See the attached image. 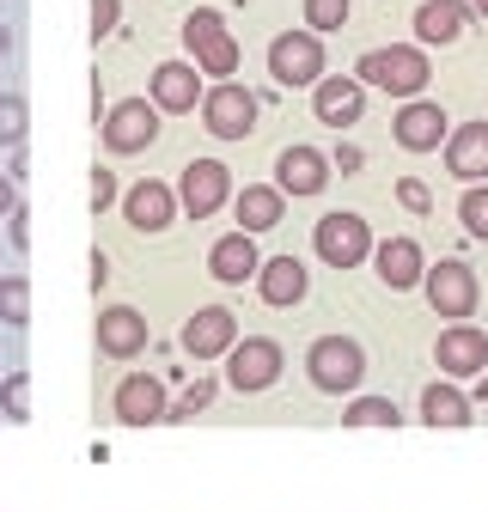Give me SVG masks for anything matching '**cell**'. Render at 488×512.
I'll list each match as a JSON object with an SVG mask.
<instances>
[{
  "instance_id": "1",
  "label": "cell",
  "mask_w": 488,
  "mask_h": 512,
  "mask_svg": "<svg viewBox=\"0 0 488 512\" xmlns=\"http://www.w3.org/2000/svg\"><path fill=\"white\" fill-rule=\"evenodd\" d=\"M354 80L415 104V98H421V86L434 80V74H427V55H421V49L397 43V49H373V55H360V74H354Z\"/></svg>"
},
{
  "instance_id": "2",
  "label": "cell",
  "mask_w": 488,
  "mask_h": 512,
  "mask_svg": "<svg viewBox=\"0 0 488 512\" xmlns=\"http://www.w3.org/2000/svg\"><path fill=\"white\" fill-rule=\"evenodd\" d=\"M305 372H312V384H318L324 397H342V391H360L366 354H360V342H348V336H318L312 354H305Z\"/></svg>"
},
{
  "instance_id": "3",
  "label": "cell",
  "mask_w": 488,
  "mask_h": 512,
  "mask_svg": "<svg viewBox=\"0 0 488 512\" xmlns=\"http://www.w3.org/2000/svg\"><path fill=\"white\" fill-rule=\"evenodd\" d=\"M183 43H190V55H196V74H214V80H232L238 74V43L226 37L220 13L196 7L190 19H183Z\"/></svg>"
},
{
  "instance_id": "4",
  "label": "cell",
  "mask_w": 488,
  "mask_h": 512,
  "mask_svg": "<svg viewBox=\"0 0 488 512\" xmlns=\"http://www.w3.org/2000/svg\"><path fill=\"white\" fill-rule=\"evenodd\" d=\"M269 74L275 86H318L324 80V37L312 31H287L269 43Z\"/></svg>"
},
{
  "instance_id": "5",
  "label": "cell",
  "mask_w": 488,
  "mask_h": 512,
  "mask_svg": "<svg viewBox=\"0 0 488 512\" xmlns=\"http://www.w3.org/2000/svg\"><path fill=\"white\" fill-rule=\"evenodd\" d=\"M421 287H427V305H434L440 317H452V324H464V317L476 311V299H482L476 269H470V263H458V256H446L440 269H427V275H421Z\"/></svg>"
},
{
  "instance_id": "6",
  "label": "cell",
  "mask_w": 488,
  "mask_h": 512,
  "mask_svg": "<svg viewBox=\"0 0 488 512\" xmlns=\"http://www.w3.org/2000/svg\"><path fill=\"white\" fill-rule=\"evenodd\" d=\"M159 141V110L147 98H122L104 110V147L110 153H147Z\"/></svg>"
},
{
  "instance_id": "7",
  "label": "cell",
  "mask_w": 488,
  "mask_h": 512,
  "mask_svg": "<svg viewBox=\"0 0 488 512\" xmlns=\"http://www.w3.org/2000/svg\"><path fill=\"white\" fill-rule=\"evenodd\" d=\"M226 378H232V391H269V384L281 378V348L269 336H244L226 348Z\"/></svg>"
},
{
  "instance_id": "8",
  "label": "cell",
  "mask_w": 488,
  "mask_h": 512,
  "mask_svg": "<svg viewBox=\"0 0 488 512\" xmlns=\"http://www.w3.org/2000/svg\"><path fill=\"white\" fill-rule=\"evenodd\" d=\"M202 122H208L214 141H244V135H251V122H257V98L244 92V86H232V80H220L202 98Z\"/></svg>"
},
{
  "instance_id": "9",
  "label": "cell",
  "mask_w": 488,
  "mask_h": 512,
  "mask_svg": "<svg viewBox=\"0 0 488 512\" xmlns=\"http://www.w3.org/2000/svg\"><path fill=\"white\" fill-rule=\"evenodd\" d=\"M312 238H318V256H324L330 269H354V263L373 256V232H366L360 214H324Z\"/></svg>"
},
{
  "instance_id": "10",
  "label": "cell",
  "mask_w": 488,
  "mask_h": 512,
  "mask_svg": "<svg viewBox=\"0 0 488 512\" xmlns=\"http://www.w3.org/2000/svg\"><path fill=\"white\" fill-rule=\"evenodd\" d=\"M183 208H190L196 220H208V214H220L226 202H232V171L220 165V159H190V165H183Z\"/></svg>"
},
{
  "instance_id": "11",
  "label": "cell",
  "mask_w": 488,
  "mask_h": 512,
  "mask_svg": "<svg viewBox=\"0 0 488 512\" xmlns=\"http://www.w3.org/2000/svg\"><path fill=\"white\" fill-rule=\"evenodd\" d=\"M110 403H116V421L122 427H159L165 409H171L165 403V378H153V372H129V378L116 384Z\"/></svg>"
},
{
  "instance_id": "12",
  "label": "cell",
  "mask_w": 488,
  "mask_h": 512,
  "mask_svg": "<svg viewBox=\"0 0 488 512\" xmlns=\"http://www.w3.org/2000/svg\"><path fill=\"white\" fill-rule=\"evenodd\" d=\"M434 360H440V372H452V378H476V372L488 366V330H476V324H452V330H440Z\"/></svg>"
},
{
  "instance_id": "13",
  "label": "cell",
  "mask_w": 488,
  "mask_h": 512,
  "mask_svg": "<svg viewBox=\"0 0 488 512\" xmlns=\"http://www.w3.org/2000/svg\"><path fill=\"white\" fill-rule=\"evenodd\" d=\"M147 348V317L135 305H104L98 311V354L110 360H135Z\"/></svg>"
},
{
  "instance_id": "14",
  "label": "cell",
  "mask_w": 488,
  "mask_h": 512,
  "mask_svg": "<svg viewBox=\"0 0 488 512\" xmlns=\"http://www.w3.org/2000/svg\"><path fill=\"white\" fill-rule=\"evenodd\" d=\"M238 342V317L226 305H202L190 324H183V354H196V360H214Z\"/></svg>"
},
{
  "instance_id": "15",
  "label": "cell",
  "mask_w": 488,
  "mask_h": 512,
  "mask_svg": "<svg viewBox=\"0 0 488 512\" xmlns=\"http://www.w3.org/2000/svg\"><path fill=\"white\" fill-rule=\"evenodd\" d=\"M397 147H409V153H434L446 135H452V122H446V110L440 104H427V98H415V104H403L397 110Z\"/></svg>"
},
{
  "instance_id": "16",
  "label": "cell",
  "mask_w": 488,
  "mask_h": 512,
  "mask_svg": "<svg viewBox=\"0 0 488 512\" xmlns=\"http://www.w3.org/2000/svg\"><path fill=\"white\" fill-rule=\"evenodd\" d=\"M196 98H202L196 61H159V68H153V92H147V104H153V110L183 116V110H196Z\"/></svg>"
},
{
  "instance_id": "17",
  "label": "cell",
  "mask_w": 488,
  "mask_h": 512,
  "mask_svg": "<svg viewBox=\"0 0 488 512\" xmlns=\"http://www.w3.org/2000/svg\"><path fill=\"white\" fill-rule=\"evenodd\" d=\"M312 110H318V122H324V128H354V122H360V110H366V86H360V80H348V74L318 80V86H312Z\"/></svg>"
},
{
  "instance_id": "18",
  "label": "cell",
  "mask_w": 488,
  "mask_h": 512,
  "mask_svg": "<svg viewBox=\"0 0 488 512\" xmlns=\"http://www.w3.org/2000/svg\"><path fill=\"white\" fill-rule=\"evenodd\" d=\"M208 269H214L220 287H244V281H257L263 256H257V244L244 238V232H226V238H214V250H208Z\"/></svg>"
},
{
  "instance_id": "19",
  "label": "cell",
  "mask_w": 488,
  "mask_h": 512,
  "mask_svg": "<svg viewBox=\"0 0 488 512\" xmlns=\"http://www.w3.org/2000/svg\"><path fill=\"white\" fill-rule=\"evenodd\" d=\"M446 171L464 177V183H482L488 177V122H464L446 135Z\"/></svg>"
},
{
  "instance_id": "20",
  "label": "cell",
  "mask_w": 488,
  "mask_h": 512,
  "mask_svg": "<svg viewBox=\"0 0 488 512\" xmlns=\"http://www.w3.org/2000/svg\"><path fill=\"white\" fill-rule=\"evenodd\" d=\"M122 214H129V226L135 232H165L171 226V214H177V196L165 183H129V196H122Z\"/></svg>"
},
{
  "instance_id": "21",
  "label": "cell",
  "mask_w": 488,
  "mask_h": 512,
  "mask_svg": "<svg viewBox=\"0 0 488 512\" xmlns=\"http://www.w3.org/2000/svg\"><path fill=\"white\" fill-rule=\"evenodd\" d=\"M275 183L287 189V196H318V189L330 183V165H324L318 147H287L275 159Z\"/></svg>"
},
{
  "instance_id": "22",
  "label": "cell",
  "mask_w": 488,
  "mask_h": 512,
  "mask_svg": "<svg viewBox=\"0 0 488 512\" xmlns=\"http://www.w3.org/2000/svg\"><path fill=\"white\" fill-rule=\"evenodd\" d=\"M373 263H379V281L391 287V293H409V287H421V250H415V238H385V244H373Z\"/></svg>"
},
{
  "instance_id": "23",
  "label": "cell",
  "mask_w": 488,
  "mask_h": 512,
  "mask_svg": "<svg viewBox=\"0 0 488 512\" xmlns=\"http://www.w3.org/2000/svg\"><path fill=\"white\" fill-rule=\"evenodd\" d=\"M464 25H470L464 0H421V7H415V37L421 43H458Z\"/></svg>"
},
{
  "instance_id": "24",
  "label": "cell",
  "mask_w": 488,
  "mask_h": 512,
  "mask_svg": "<svg viewBox=\"0 0 488 512\" xmlns=\"http://www.w3.org/2000/svg\"><path fill=\"white\" fill-rule=\"evenodd\" d=\"M232 208H238V232L257 238V232H269V226L281 220V189H269V183H244Z\"/></svg>"
},
{
  "instance_id": "25",
  "label": "cell",
  "mask_w": 488,
  "mask_h": 512,
  "mask_svg": "<svg viewBox=\"0 0 488 512\" xmlns=\"http://www.w3.org/2000/svg\"><path fill=\"white\" fill-rule=\"evenodd\" d=\"M257 293H263V305H299L305 299V269L293 256H269L257 269Z\"/></svg>"
},
{
  "instance_id": "26",
  "label": "cell",
  "mask_w": 488,
  "mask_h": 512,
  "mask_svg": "<svg viewBox=\"0 0 488 512\" xmlns=\"http://www.w3.org/2000/svg\"><path fill=\"white\" fill-rule=\"evenodd\" d=\"M421 421L440 427V433H458V427H470V403L440 378V384H427V391H421Z\"/></svg>"
},
{
  "instance_id": "27",
  "label": "cell",
  "mask_w": 488,
  "mask_h": 512,
  "mask_svg": "<svg viewBox=\"0 0 488 512\" xmlns=\"http://www.w3.org/2000/svg\"><path fill=\"white\" fill-rule=\"evenodd\" d=\"M342 427L373 433V427H403V415H397V403H391V397H354V403L342 409Z\"/></svg>"
},
{
  "instance_id": "28",
  "label": "cell",
  "mask_w": 488,
  "mask_h": 512,
  "mask_svg": "<svg viewBox=\"0 0 488 512\" xmlns=\"http://www.w3.org/2000/svg\"><path fill=\"white\" fill-rule=\"evenodd\" d=\"M0 324H13V330L31 324V281L25 275H0Z\"/></svg>"
},
{
  "instance_id": "29",
  "label": "cell",
  "mask_w": 488,
  "mask_h": 512,
  "mask_svg": "<svg viewBox=\"0 0 488 512\" xmlns=\"http://www.w3.org/2000/svg\"><path fill=\"white\" fill-rule=\"evenodd\" d=\"M0 415H7V421H31V378L25 372H13V378H0Z\"/></svg>"
},
{
  "instance_id": "30",
  "label": "cell",
  "mask_w": 488,
  "mask_h": 512,
  "mask_svg": "<svg viewBox=\"0 0 488 512\" xmlns=\"http://www.w3.org/2000/svg\"><path fill=\"white\" fill-rule=\"evenodd\" d=\"M458 220H464V232H470V238H482V244H488V183H470V189H464Z\"/></svg>"
},
{
  "instance_id": "31",
  "label": "cell",
  "mask_w": 488,
  "mask_h": 512,
  "mask_svg": "<svg viewBox=\"0 0 488 512\" xmlns=\"http://www.w3.org/2000/svg\"><path fill=\"white\" fill-rule=\"evenodd\" d=\"M25 128H31V110H25L19 92H7V98H0V141L19 147V141H25Z\"/></svg>"
},
{
  "instance_id": "32",
  "label": "cell",
  "mask_w": 488,
  "mask_h": 512,
  "mask_svg": "<svg viewBox=\"0 0 488 512\" xmlns=\"http://www.w3.org/2000/svg\"><path fill=\"white\" fill-rule=\"evenodd\" d=\"M208 403H214V378H196L190 391H183V397H177V403L165 409V421H196V415H202Z\"/></svg>"
},
{
  "instance_id": "33",
  "label": "cell",
  "mask_w": 488,
  "mask_h": 512,
  "mask_svg": "<svg viewBox=\"0 0 488 512\" xmlns=\"http://www.w3.org/2000/svg\"><path fill=\"white\" fill-rule=\"evenodd\" d=\"M305 25H312V37L318 31H342L348 25V0H305Z\"/></svg>"
},
{
  "instance_id": "34",
  "label": "cell",
  "mask_w": 488,
  "mask_h": 512,
  "mask_svg": "<svg viewBox=\"0 0 488 512\" xmlns=\"http://www.w3.org/2000/svg\"><path fill=\"white\" fill-rule=\"evenodd\" d=\"M397 202H403L409 214H427V208H434V189H427L421 177H403V183H397Z\"/></svg>"
},
{
  "instance_id": "35",
  "label": "cell",
  "mask_w": 488,
  "mask_h": 512,
  "mask_svg": "<svg viewBox=\"0 0 488 512\" xmlns=\"http://www.w3.org/2000/svg\"><path fill=\"white\" fill-rule=\"evenodd\" d=\"M86 202H92V214H104V208H110V202H116V177H110V171H104V165H98V171H92V196H86Z\"/></svg>"
},
{
  "instance_id": "36",
  "label": "cell",
  "mask_w": 488,
  "mask_h": 512,
  "mask_svg": "<svg viewBox=\"0 0 488 512\" xmlns=\"http://www.w3.org/2000/svg\"><path fill=\"white\" fill-rule=\"evenodd\" d=\"M116 31V0H92V37H110Z\"/></svg>"
},
{
  "instance_id": "37",
  "label": "cell",
  "mask_w": 488,
  "mask_h": 512,
  "mask_svg": "<svg viewBox=\"0 0 488 512\" xmlns=\"http://www.w3.org/2000/svg\"><path fill=\"white\" fill-rule=\"evenodd\" d=\"M7 226H13V232H7V238H13V250H31V214H25V208H13V214H7Z\"/></svg>"
},
{
  "instance_id": "38",
  "label": "cell",
  "mask_w": 488,
  "mask_h": 512,
  "mask_svg": "<svg viewBox=\"0 0 488 512\" xmlns=\"http://www.w3.org/2000/svg\"><path fill=\"white\" fill-rule=\"evenodd\" d=\"M110 281V256L104 250H92V287H104Z\"/></svg>"
},
{
  "instance_id": "39",
  "label": "cell",
  "mask_w": 488,
  "mask_h": 512,
  "mask_svg": "<svg viewBox=\"0 0 488 512\" xmlns=\"http://www.w3.org/2000/svg\"><path fill=\"white\" fill-rule=\"evenodd\" d=\"M19 208V196H13V177H0V214H13Z\"/></svg>"
},
{
  "instance_id": "40",
  "label": "cell",
  "mask_w": 488,
  "mask_h": 512,
  "mask_svg": "<svg viewBox=\"0 0 488 512\" xmlns=\"http://www.w3.org/2000/svg\"><path fill=\"white\" fill-rule=\"evenodd\" d=\"M7 49H13V31H7V25H0V55H7Z\"/></svg>"
},
{
  "instance_id": "41",
  "label": "cell",
  "mask_w": 488,
  "mask_h": 512,
  "mask_svg": "<svg viewBox=\"0 0 488 512\" xmlns=\"http://www.w3.org/2000/svg\"><path fill=\"white\" fill-rule=\"evenodd\" d=\"M476 397H482V403H488V378H482V384H476Z\"/></svg>"
},
{
  "instance_id": "42",
  "label": "cell",
  "mask_w": 488,
  "mask_h": 512,
  "mask_svg": "<svg viewBox=\"0 0 488 512\" xmlns=\"http://www.w3.org/2000/svg\"><path fill=\"white\" fill-rule=\"evenodd\" d=\"M476 13H482V19H488V0H476Z\"/></svg>"
}]
</instances>
